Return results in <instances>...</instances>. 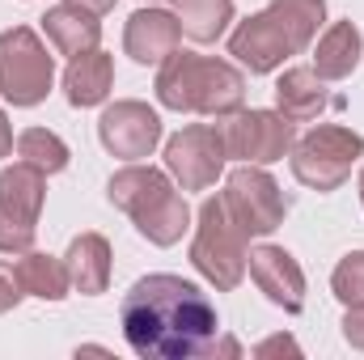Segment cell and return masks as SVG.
I'll list each match as a JSON object with an SVG mask.
<instances>
[{"label":"cell","instance_id":"cell-27","mask_svg":"<svg viewBox=\"0 0 364 360\" xmlns=\"http://www.w3.org/2000/svg\"><path fill=\"white\" fill-rule=\"evenodd\" d=\"M279 352H288V356H301L296 339H288V335H272L267 344H259V348H255V356H279Z\"/></svg>","mask_w":364,"mask_h":360},{"label":"cell","instance_id":"cell-7","mask_svg":"<svg viewBox=\"0 0 364 360\" xmlns=\"http://www.w3.org/2000/svg\"><path fill=\"white\" fill-rule=\"evenodd\" d=\"M47 199V174L17 162L0 170V255L34 250L38 212Z\"/></svg>","mask_w":364,"mask_h":360},{"label":"cell","instance_id":"cell-30","mask_svg":"<svg viewBox=\"0 0 364 360\" xmlns=\"http://www.w3.org/2000/svg\"><path fill=\"white\" fill-rule=\"evenodd\" d=\"M360 203H364V170H360Z\"/></svg>","mask_w":364,"mask_h":360},{"label":"cell","instance_id":"cell-19","mask_svg":"<svg viewBox=\"0 0 364 360\" xmlns=\"http://www.w3.org/2000/svg\"><path fill=\"white\" fill-rule=\"evenodd\" d=\"M114 85V60L102 51V47H93L85 55H77L73 64H68V73H64V93H68V102L73 106H102L106 102V93Z\"/></svg>","mask_w":364,"mask_h":360},{"label":"cell","instance_id":"cell-4","mask_svg":"<svg viewBox=\"0 0 364 360\" xmlns=\"http://www.w3.org/2000/svg\"><path fill=\"white\" fill-rule=\"evenodd\" d=\"M246 233L242 225L229 216L225 199L212 195L199 203V216H195V242H191V263L195 271L216 284L220 292H233L242 280H246V263H250V250H246Z\"/></svg>","mask_w":364,"mask_h":360},{"label":"cell","instance_id":"cell-8","mask_svg":"<svg viewBox=\"0 0 364 360\" xmlns=\"http://www.w3.org/2000/svg\"><path fill=\"white\" fill-rule=\"evenodd\" d=\"M220 199H225L229 216L242 225L246 238H267V233H275L284 225V216H288V199H284L279 182L263 166H250V162H242L229 174Z\"/></svg>","mask_w":364,"mask_h":360},{"label":"cell","instance_id":"cell-10","mask_svg":"<svg viewBox=\"0 0 364 360\" xmlns=\"http://www.w3.org/2000/svg\"><path fill=\"white\" fill-rule=\"evenodd\" d=\"M301 38L292 34V26L279 17V9H263V13H250L233 34H229V55L237 64H246L255 77L275 73L288 55H301Z\"/></svg>","mask_w":364,"mask_h":360},{"label":"cell","instance_id":"cell-1","mask_svg":"<svg viewBox=\"0 0 364 360\" xmlns=\"http://www.w3.org/2000/svg\"><path fill=\"white\" fill-rule=\"evenodd\" d=\"M123 335L132 352L144 360L212 356L220 318L199 284L157 271L136 280L132 292L123 297Z\"/></svg>","mask_w":364,"mask_h":360},{"label":"cell","instance_id":"cell-11","mask_svg":"<svg viewBox=\"0 0 364 360\" xmlns=\"http://www.w3.org/2000/svg\"><path fill=\"white\" fill-rule=\"evenodd\" d=\"M225 162H229V153H225L220 127H212V123H191L166 140V170L182 191H208L220 179Z\"/></svg>","mask_w":364,"mask_h":360},{"label":"cell","instance_id":"cell-2","mask_svg":"<svg viewBox=\"0 0 364 360\" xmlns=\"http://www.w3.org/2000/svg\"><path fill=\"white\" fill-rule=\"evenodd\" d=\"M157 102L170 110H191V115H212L225 119L242 110L246 102V77L229 60L195 55V51H174L157 64Z\"/></svg>","mask_w":364,"mask_h":360},{"label":"cell","instance_id":"cell-3","mask_svg":"<svg viewBox=\"0 0 364 360\" xmlns=\"http://www.w3.org/2000/svg\"><path fill=\"white\" fill-rule=\"evenodd\" d=\"M106 199L123 208L136 221L140 238H149L153 246H174L191 229V208L178 195V186L170 182V170L132 162L106 182Z\"/></svg>","mask_w":364,"mask_h":360},{"label":"cell","instance_id":"cell-17","mask_svg":"<svg viewBox=\"0 0 364 360\" xmlns=\"http://www.w3.org/2000/svg\"><path fill=\"white\" fill-rule=\"evenodd\" d=\"M64 268H68V280L81 297H97L110 288V242L102 233H81L73 238L68 255H64Z\"/></svg>","mask_w":364,"mask_h":360},{"label":"cell","instance_id":"cell-18","mask_svg":"<svg viewBox=\"0 0 364 360\" xmlns=\"http://www.w3.org/2000/svg\"><path fill=\"white\" fill-rule=\"evenodd\" d=\"M326 81L314 73V68H288L279 81H275V106L284 119L292 123H309L326 110Z\"/></svg>","mask_w":364,"mask_h":360},{"label":"cell","instance_id":"cell-20","mask_svg":"<svg viewBox=\"0 0 364 360\" xmlns=\"http://www.w3.org/2000/svg\"><path fill=\"white\" fill-rule=\"evenodd\" d=\"M13 271H17L21 292H26V297H38V301H64L68 288H73L64 259L43 255V250H26V255H17Z\"/></svg>","mask_w":364,"mask_h":360},{"label":"cell","instance_id":"cell-14","mask_svg":"<svg viewBox=\"0 0 364 360\" xmlns=\"http://www.w3.org/2000/svg\"><path fill=\"white\" fill-rule=\"evenodd\" d=\"M182 43V26L174 13L166 9H140L127 17V30H123V51L136 60V64H161L166 55H174Z\"/></svg>","mask_w":364,"mask_h":360},{"label":"cell","instance_id":"cell-5","mask_svg":"<svg viewBox=\"0 0 364 360\" xmlns=\"http://www.w3.org/2000/svg\"><path fill=\"white\" fill-rule=\"evenodd\" d=\"M364 157V136L339 123H322L314 132H305L301 140H292V179L309 191H339L352 166Z\"/></svg>","mask_w":364,"mask_h":360},{"label":"cell","instance_id":"cell-21","mask_svg":"<svg viewBox=\"0 0 364 360\" xmlns=\"http://www.w3.org/2000/svg\"><path fill=\"white\" fill-rule=\"evenodd\" d=\"M174 17L191 43H216L233 21V0H178Z\"/></svg>","mask_w":364,"mask_h":360},{"label":"cell","instance_id":"cell-25","mask_svg":"<svg viewBox=\"0 0 364 360\" xmlns=\"http://www.w3.org/2000/svg\"><path fill=\"white\" fill-rule=\"evenodd\" d=\"M21 297H26V292H21V284H17V271L0 259V314L17 309V301H21Z\"/></svg>","mask_w":364,"mask_h":360},{"label":"cell","instance_id":"cell-24","mask_svg":"<svg viewBox=\"0 0 364 360\" xmlns=\"http://www.w3.org/2000/svg\"><path fill=\"white\" fill-rule=\"evenodd\" d=\"M331 288L343 305H360L364 301V250H352L339 259V268L331 275Z\"/></svg>","mask_w":364,"mask_h":360},{"label":"cell","instance_id":"cell-22","mask_svg":"<svg viewBox=\"0 0 364 360\" xmlns=\"http://www.w3.org/2000/svg\"><path fill=\"white\" fill-rule=\"evenodd\" d=\"M17 157H21L26 166L43 170V174H60L73 153H68V144H64L55 132H47V127H26V132L17 136Z\"/></svg>","mask_w":364,"mask_h":360},{"label":"cell","instance_id":"cell-29","mask_svg":"<svg viewBox=\"0 0 364 360\" xmlns=\"http://www.w3.org/2000/svg\"><path fill=\"white\" fill-rule=\"evenodd\" d=\"M9 153H13V127H9V119L0 110V157H9Z\"/></svg>","mask_w":364,"mask_h":360},{"label":"cell","instance_id":"cell-16","mask_svg":"<svg viewBox=\"0 0 364 360\" xmlns=\"http://www.w3.org/2000/svg\"><path fill=\"white\" fill-rule=\"evenodd\" d=\"M364 55V38L352 21H335L322 30L318 47H314V73L322 81H348L356 68H360Z\"/></svg>","mask_w":364,"mask_h":360},{"label":"cell","instance_id":"cell-23","mask_svg":"<svg viewBox=\"0 0 364 360\" xmlns=\"http://www.w3.org/2000/svg\"><path fill=\"white\" fill-rule=\"evenodd\" d=\"M272 9H279V17L292 26L301 47H309L326 21V0H272Z\"/></svg>","mask_w":364,"mask_h":360},{"label":"cell","instance_id":"cell-9","mask_svg":"<svg viewBox=\"0 0 364 360\" xmlns=\"http://www.w3.org/2000/svg\"><path fill=\"white\" fill-rule=\"evenodd\" d=\"M225 153L250 166H272L284 153H292V119H284L279 110H233L225 115L220 127Z\"/></svg>","mask_w":364,"mask_h":360},{"label":"cell","instance_id":"cell-28","mask_svg":"<svg viewBox=\"0 0 364 360\" xmlns=\"http://www.w3.org/2000/svg\"><path fill=\"white\" fill-rule=\"evenodd\" d=\"M64 4H77V9H85V13H93V17H106L119 0H64Z\"/></svg>","mask_w":364,"mask_h":360},{"label":"cell","instance_id":"cell-13","mask_svg":"<svg viewBox=\"0 0 364 360\" xmlns=\"http://www.w3.org/2000/svg\"><path fill=\"white\" fill-rule=\"evenodd\" d=\"M250 280H255V288L279 305L284 314H301L305 309V271L301 263L284 250V246H259V250H250Z\"/></svg>","mask_w":364,"mask_h":360},{"label":"cell","instance_id":"cell-15","mask_svg":"<svg viewBox=\"0 0 364 360\" xmlns=\"http://www.w3.org/2000/svg\"><path fill=\"white\" fill-rule=\"evenodd\" d=\"M43 30H47V43H51L60 55H68V60L85 55V51H93V47L102 43V21H97L93 13H85V9H77V4H55V9H47Z\"/></svg>","mask_w":364,"mask_h":360},{"label":"cell","instance_id":"cell-12","mask_svg":"<svg viewBox=\"0 0 364 360\" xmlns=\"http://www.w3.org/2000/svg\"><path fill=\"white\" fill-rule=\"evenodd\" d=\"M97 140L110 157L119 162H144L153 157V149L161 144V115L149 106V102H136V97H123L114 106L102 110L97 119Z\"/></svg>","mask_w":364,"mask_h":360},{"label":"cell","instance_id":"cell-6","mask_svg":"<svg viewBox=\"0 0 364 360\" xmlns=\"http://www.w3.org/2000/svg\"><path fill=\"white\" fill-rule=\"evenodd\" d=\"M55 85V60L30 26L0 34V97L9 106H38Z\"/></svg>","mask_w":364,"mask_h":360},{"label":"cell","instance_id":"cell-26","mask_svg":"<svg viewBox=\"0 0 364 360\" xmlns=\"http://www.w3.org/2000/svg\"><path fill=\"white\" fill-rule=\"evenodd\" d=\"M343 339L356 352H364V301L360 305H348V314H343Z\"/></svg>","mask_w":364,"mask_h":360}]
</instances>
